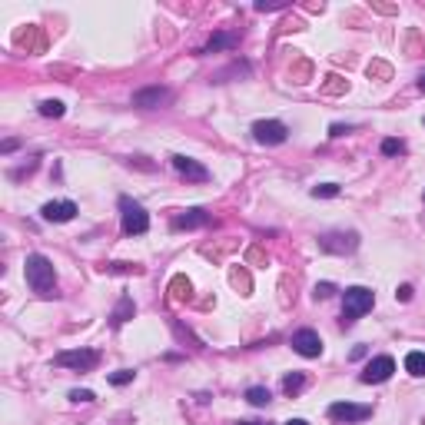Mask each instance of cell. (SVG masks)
I'll list each match as a JSON object with an SVG mask.
<instances>
[{
  "label": "cell",
  "instance_id": "cell-10",
  "mask_svg": "<svg viewBox=\"0 0 425 425\" xmlns=\"http://www.w3.org/2000/svg\"><path fill=\"white\" fill-rule=\"evenodd\" d=\"M293 349L303 359H319L322 355V339H319V332L316 329H299V332H293Z\"/></svg>",
  "mask_w": 425,
  "mask_h": 425
},
{
  "label": "cell",
  "instance_id": "cell-17",
  "mask_svg": "<svg viewBox=\"0 0 425 425\" xmlns=\"http://www.w3.org/2000/svg\"><path fill=\"white\" fill-rule=\"evenodd\" d=\"M405 372L415 379H422L425 376V353H409L405 355Z\"/></svg>",
  "mask_w": 425,
  "mask_h": 425
},
{
  "label": "cell",
  "instance_id": "cell-2",
  "mask_svg": "<svg viewBox=\"0 0 425 425\" xmlns=\"http://www.w3.org/2000/svg\"><path fill=\"white\" fill-rule=\"evenodd\" d=\"M376 306V293L369 286H349L343 296V322L353 326L359 316H366L369 309Z\"/></svg>",
  "mask_w": 425,
  "mask_h": 425
},
{
  "label": "cell",
  "instance_id": "cell-18",
  "mask_svg": "<svg viewBox=\"0 0 425 425\" xmlns=\"http://www.w3.org/2000/svg\"><path fill=\"white\" fill-rule=\"evenodd\" d=\"M303 386H306V376H303V372H289V376L283 379V392H286V395L303 392Z\"/></svg>",
  "mask_w": 425,
  "mask_h": 425
},
{
  "label": "cell",
  "instance_id": "cell-19",
  "mask_svg": "<svg viewBox=\"0 0 425 425\" xmlns=\"http://www.w3.org/2000/svg\"><path fill=\"white\" fill-rule=\"evenodd\" d=\"M37 110H40V117H53V120H60L63 113H67V106L60 103V100H44Z\"/></svg>",
  "mask_w": 425,
  "mask_h": 425
},
{
  "label": "cell",
  "instance_id": "cell-31",
  "mask_svg": "<svg viewBox=\"0 0 425 425\" xmlns=\"http://www.w3.org/2000/svg\"><path fill=\"white\" fill-rule=\"evenodd\" d=\"M419 90H422V94H425V73H422V77H419Z\"/></svg>",
  "mask_w": 425,
  "mask_h": 425
},
{
  "label": "cell",
  "instance_id": "cell-1",
  "mask_svg": "<svg viewBox=\"0 0 425 425\" xmlns=\"http://www.w3.org/2000/svg\"><path fill=\"white\" fill-rule=\"evenodd\" d=\"M24 272H27V286L40 299H53L57 296V272H53V262L44 253H30L24 262Z\"/></svg>",
  "mask_w": 425,
  "mask_h": 425
},
{
  "label": "cell",
  "instance_id": "cell-15",
  "mask_svg": "<svg viewBox=\"0 0 425 425\" xmlns=\"http://www.w3.org/2000/svg\"><path fill=\"white\" fill-rule=\"evenodd\" d=\"M133 312H137V306H133V299H130V296H120L117 309L110 312V326H123L127 319H133Z\"/></svg>",
  "mask_w": 425,
  "mask_h": 425
},
{
  "label": "cell",
  "instance_id": "cell-14",
  "mask_svg": "<svg viewBox=\"0 0 425 425\" xmlns=\"http://www.w3.org/2000/svg\"><path fill=\"white\" fill-rule=\"evenodd\" d=\"M239 47V34H212L210 44L206 47H200V57H206V53H216V50H233Z\"/></svg>",
  "mask_w": 425,
  "mask_h": 425
},
{
  "label": "cell",
  "instance_id": "cell-23",
  "mask_svg": "<svg viewBox=\"0 0 425 425\" xmlns=\"http://www.w3.org/2000/svg\"><path fill=\"white\" fill-rule=\"evenodd\" d=\"M329 296H336V283H316V289H312V299H329Z\"/></svg>",
  "mask_w": 425,
  "mask_h": 425
},
{
  "label": "cell",
  "instance_id": "cell-4",
  "mask_svg": "<svg viewBox=\"0 0 425 425\" xmlns=\"http://www.w3.org/2000/svg\"><path fill=\"white\" fill-rule=\"evenodd\" d=\"M319 249L332 253V256H349L359 249V233L355 229H329L319 236Z\"/></svg>",
  "mask_w": 425,
  "mask_h": 425
},
{
  "label": "cell",
  "instance_id": "cell-21",
  "mask_svg": "<svg viewBox=\"0 0 425 425\" xmlns=\"http://www.w3.org/2000/svg\"><path fill=\"white\" fill-rule=\"evenodd\" d=\"M133 379H137L133 369H117V372H110V382H113V386H130Z\"/></svg>",
  "mask_w": 425,
  "mask_h": 425
},
{
  "label": "cell",
  "instance_id": "cell-8",
  "mask_svg": "<svg viewBox=\"0 0 425 425\" xmlns=\"http://www.w3.org/2000/svg\"><path fill=\"white\" fill-rule=\"evenodd\" d=\"M392 372H395V359L392 355H376V359H369L366 369H362V382L366 386H379V382H389Z\"/></svg>",
  "mask_w": 425,
  "mask_h": 425
},
{
  "label": "cell",
  "instance_id": "cell-5",
  "mask_svg": "<svg viewBox=\"0 0 425 425\" xmlns=\"http://www.w3.org/2000/svg\"><path fill=\"white\" fill-rule=\"evenodd\" d=\"M96 362H100V353L96 349H63L53 359V366L73 369V372H94Z\"/></svg>",
  "mask_w": 425,
  "mask_h": 425
},
{
  "label": "cell",
  "instance_id": "cell-20",
  "mask_svg": "<svg viewBox=\"0 0 425 425\" xmlns=\"http://www.w3.org/2000/svg\"><path fill=\"white\" fill-rule=\"evenodd\" d=\"M343 189H339V183H319V186H312V196L316 200H332V196H339Z\"/></svg>",
  "mask_w": 425,
  "mask_h": 425
},
{
  "label": "cell",
  "instance_id": "cell-16",
  "mask_svg": "<svg viewBox=\"0 0 425 425\" xmlns=\"http://www.w3.org/2000/svg\"><path fill=\"white\" fill-rule=\"evenodd\" d=\"M246 402H249V405H260V409H262V405H269V402H272V392L266 389V386H249V389H246Z\"/></svg>",
  "mask_w": 425,
  "mask_h": 425
},
{
  "label": "cell",
  "instance_id": "cell-9",
  "mask_svg": "<svg viewBox=\"0 0 425 425\" xmlns=\"http://www.w3.org/2000/svg\"><path fill=\"white\" fill-rule=\"evenodd\" d=\"M173 103V90L170 87H146V90H137L133 94V106L140 110H160V106Z\"/></svg>",
  "mask_w": 425,
  "mask_h": 425
},
{
  "label": "cell",
  "instance_id": "cell-32",
  "mask_svg": "<svg viewBox=\"0 0 425 425\" xmlns=\"http://www.w3.org/2000/svg\"><path fill=\"white\" fill-rule=\"evenodd\" d=\"M233 425H269V422H233Z\"/></svg>",
  "mask_w": 425,
  "mask_h": 425
},
{
  "label": "cell",
  "instance_id": "cell-3",
  "mask_svg": "<svg viewBox=\"0 0 425 425\" xmlns=\"http://www.w3.org/2000/svg\"><path fill=\"white\" fill-rule=\"evenodd\" d=\"M120 226L127 236H143L150 229V212L130 196H120Z\"/></svg>",
  "mask_w": 425,
  "mask_h": 425
},
{
  "label": "cell",
  "instance_id": "cell-29",
  "mask_svg": "<svg viewBox=\"0 0 425 425\" xmlns=\"http://www.w3.org/2000/svg\"><path fill=\"white\" fill-rule=\"evenodd\" d=\"M0 150H4V153H13V150H17V140H4L0 143Z\"/></svg>",
  "mask_w": 425,
  "mask_h": 425
},
{
  "label": "cell",
  "instance_id": "cell-12",
  "mask_svg": "<svg viewBox=\"0 0 425 425\" xmlns=\"http://www.w3.org/2000/svg\"><path fill=\"white\" fill-rule=\"evenodd\" d=\"M40 216H44L47 223H70L73 216H77V203H73V200L44 203V206H40Z\"/></svg>",
  "mask_w": 425,
  "mask_h": 425
},
{
  "label": "cell",
  "instance_id": "cell-28",
  "mask_svg": "<svg viewBox=\"0 0 425 425\" xmlns=\"http://www.w3.org/2000/svg\"><path fill=\"white\" fill-rule=\"evenodd\" d=\"M349 130H353V127H343V123H332V127H329V137H345Z\"/></svg>",
  "mask_w": 425,
  "mask_h": 425
},
{
  "label": "cell",
  "instance_id": "cell-13",
  "mask_svg": "<svg viewBox=\"0 0 425 425\" xmlns=\"http://www.w3.org/2000/svg\"><path fill=\"white\" fill-rule=\"evenodd\" d=\"M173 170H177L183 179H189V183H206V179H210V170H206V166L196 163V160H189V156H183V153L173 156Z\"/></svg>",
  "mask_w": 425,
  "mask_h": 425
},
{
  "label": "cell",
  "instance_id": "cell-27",
  "mask_svg": "<svg viewBox=\"0 0 425 425\" xmlns=\"http://www.w3.org/2000/svg\"><path fill=\"white\" fill-rule=\"evenodd\" d=\"M395 299H402V303H409V299H412V286H409V283L399 286V293H395Z\"/></svg>",
  "mask_w": 425,
  "mask_h": 425
},
{
  "label": "cell",
  "instance_id": "cell-22",
  "mask_svg": "<svg viewBox=\"0 0 425 425\" xmlns=\"http://www.w3.org/2000/svg\"><path fill=\"white\" fill-rule=\"evenodd\" d=\"M399 153H405L402 140H382V156H399Z\"/></svg>",
  "mask_w": 425,
  "mask_h": 425
},
{
  "label": "cell",
  "instance_id": "cell-25",
  "mask_svg": "<svg viewBox=\"0 0 425 425\" xmlns=\"http://www.w3.org/2000/svg\"><path fill=\"white\" fill-rule=\"evenodd\" d=\"M173 296H177V299H183V296H189V279H183V276H177V279H173Z\"/></svg>",
  "mask_w": 425,
  "mask_h": 425
},
{
  "label": "cell",
  "instance_id": "cell-6",
  "mask_svg": "<svg viewBox=\"0 0 425 425\" xmlns=\"http://www.w3.org/2000/svg\"><path fill=\"white\" fill-rule=\"evenodd\" d=\"M253 140L262 143V146H279V143L289 140V127L283 120H256L253 123Z\"/></svg>",
  "mask_w": 425,
  "mask_h": 425
},
{
  "label": "cell",
  "instance_id": "cell-11",
  "mask_svg": "<svg viewBox=\"0 0 425 425\" xmlns=\"http://www.w3.org/2000/svg\"><path fill=\"white\" fill-rule=\"evenodd\" d=\"M212 223V216L206 210H183L177 212L173 220H170V229H177V233H183V229H200V226H210Z\"/></svg>",
  "mask_w": 425,
  "mask_h": 425
},
{
  "label": "cell",
  "instance_id": "cell-7",
  "mask_svg": "<svg viewBox=\"0 0 425 425\" xmlns=\"http://www.w3.org/2000/svg\"><path fill=\"white\" fill-rule=\"evenodd\" d=\"M329 419L345 422V425L366 422V419H372V405H362V402H332V405H329Z\"/></svg>",
  "mask_w": 425,
  "mask_h": 425
},
{
  "label": "cell",
  "instance_id": "cell-26",
  "mask_svg": "<svg viewBox=\"0 0 425 425\" xmlns=\"http://www.w3.org/2000/svg\"><path fill=\"white\" fill-rule=\"evenodd\" d=\"M70 399H73V402H94L96 395H94L90 389H70Z\"/></svg>",
  "mask_w": 425,
  "mask_h": 425
},
{
  "label": "cell",
  "instance_id": "cell-24",
  "mask_svg": "<svg viewBox=\"0 0 425 425\" xmlns=\"http://www.w3.org/2000/svg\"><path fill=\"white\" fill-rule=\"evenodd\" d=\"M103 272H143L137 262H110V266H103Z\"/></svg>",
  "mask_w": 425,
  "mask_h": 425
},
{
  "label": "cell",
  "instance_id": "cell-30",
  "mask_svg": "<svg viewBox=\"0 0 425 425\" xmlns=\"http://www.w3.org/2000/svg\"><path fill=\"white\" fill-rule=\"evenodd\" d=\"M286 425H309L306 419H293V422H286Z\"/></svg>",
  "mask_w": 425,
  "mask_h": 425
}]
</instances>
